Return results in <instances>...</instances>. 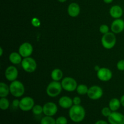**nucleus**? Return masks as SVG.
Here are the masks:
<instances>
[{
  "label": "nucleus",
  "instance_id": "nucleus-30",
  "mask_svg": "<svg viewBox=\"0 0 124 124\" xmlns=\"http://www.w3.org/2000/svg\"><path fill=\"white\" fill-rule=\"evenodd\" d=\"M117 69L120 71H124V59H121L117 62Z\"/></svg>",
  "mask_w": 124,
  "mask_h": 124
},
{
  "label": "nucleus",
  "instance_id": "nucleus-27",
  "mask_svg": "<svg viewBox=\"0 0 124 124\" xmlns=\"http://www.w3.org/2000/svg\"><path fill=\"white\" fill-rule=\"evenodd\" d=\"M56 124H67L68 120L65 116H59L56 119Z\"/></svg>",
  "mask_w": 124,
  "mask_h": 124
},
{
  "label": "nucleus",
  "instance_id": "nucleus-8",
  "mask_svg": "<svg viewBox=\"0 0 124 124\" xmlns=\"http://www.w3.org/2000/svg\"><path fill=\"white\" fill-rule=\"evenodd\" d=\"M87 96L92 100H98L103 96V90L98 85H93L88 89Z\"/></svg>",
  "mask_w": 124,
  "mask_h": 124
},
{
  "label": "nucleus",
  "instance_id": "nucleus-36",
  "mask_svg": "<svg viewBox=\"0 0 124 124\" xmlns=\"http://www.w3.org/2000/svg\"><path fill=\"white\" fill-rule=\"evenodd\" d=\"M100 69H101V68L99 67L98 66V65H96V66L94 67V70H95L96 71H98V70H99Z\"/></svg>",
  "mask_w": 124,
  "mask_h": 124
},
{
  "label": "nucleus",
  "instance_id": "nucleus-34",
  "mask_svg": "<svg viewBox=\"0 0 124 124\" xmlns=\"http://www.w3.org/2000/svg\"><path fill=\"white\" fill-rule=\"evenodd\" d=\"M120 101H121V105H122V106H123L124 107V94L123 96H122V97L121 98V99H120Z\"/></svg>",
  "mask_w": 124,
  "mask_h": 124
},
{
  "label": "nucleus",
  "instance_id": "nucleus-23",
  "mask_svg": "<svg viewBox=\"0 0 124 124\" xmlns=\"http://www.w3.org/2000/svg\"><path fill=\"white\" fill-rule=\"evenodd\" d=\"M41 124H56V119H54L53 116H45L41 120Z\"/></svg>",
  "mask_w": 124,
  "mask_h": 124
},
{
  "label": "nucleus",
  "instance_id": "nucleus-12",
  "mask_svg": "<svg viewBox=\"0 0 124 124\" xmlns=\"http://www.w3.org/2000/svg\"><path fill=\"white\" fill-rule=\"evenodd\" d=\"M110 124H124V115L117 111H112L108 117Z\"/></svg>",
  "mask_w": 124,
  "mask_h": 124
},
{
  "label": "nucleus",
  "instance_id": "nucleus-29",
  "mask_svg": "<svg viewBox=\"0 0 124 124\" xmlns=\"http://www.w3.org/2000/svg\"><path fill=\"white\" fill-rule=\"evenodd\" d=\"M31 23L32 24V25L35 27H38L41 25V21H40L39 19L38 18H33L31 20Z\"/></svg>",
  "mask_w": 124,
  "mask_h": 124
},
{
  "label": "nucleus",
  "instance_id": "nucleus-14",
  "mask_svg": "<svg viewBox=\"0 0 124 124\" xmlns=\"http://www.w3.org/2000/svg\"><path fill=\"white\" fill-rule=\"evenodd\" d=\"M111 30L115 34H119L124 30V21L123 19H115L111 24Z\"/></svg>",
  "mask_w": 124,
  "mask_h": 124
},
{
  "label": "nucleus",
  "instance_id": "nucleus-7",
  "mask_svg": "<svg viewBox=\"0 0 124 124\" xmlns=\"http://www.w3.org/2000/svg\"><path fill=\"white\" fill-rule=\"evenodd\" d=\"M34 105V99L31 97L25 96L20 100L19 108L23 111H29L32 110Z\"/></svg>",
  "mask_w": 124,
  "mask_h": 124
},
{
  "label": "nucleus",
  "instance_id": "nucleus-33",
  "mask_svg": "<svg viewBox=\"0 0 124 124\" xmlns=\"http://www.w3.org/2000/svg\"><path fill=\"white\" fill-rule=\"evenodd\" d=\"M94 124H109L107 121H104V120H99L96 121Z\"/></svg>",
  "mask_w": 124,
  "mask_h": 124
},
{
  "label": "nucleus",
  "instance_id": "nucleus-4",
  "mask_svg": "<svg viewBox=\"0 0 124 124\" xmlns=\"http://www.w3.org/2000/svg\"><path fill=\"white\" fill-rule=\"evenodd\" d=\"M101 43L104 48L110 50L113 48L116 44V38L113 32H108L104 34L101 39Z\"/></svg>",
  "mask_w": 124,
  "mask_h": 124
},
{
  "label": "nucleus",
  "instance_id": "nucleus-6",
  "mask_svg": "<svg viewBox=\"0 0 124 124\" xmlns=\"http://www.w3.org/2000/svg\"><path fill=\"white\" fill-rule=\"evenodd\" d=\"M61 85L64 90L69 92H74L76 90L78 84L76 80L71 77H65L62 79Z\"/></svg>",
  "mask_w": 124,
  "mask_h": 124
},
{
  "label": "nucleus",
  "instance_id": "nucleus-24",
  "mask_svg": "<svg viewBox=\"0 0 124 124\" xmlns=\"http://www.w3.org/2000/svg\"><path fill=\"white\" fill-rule=\"evenodd\" d=\"M10 102L6 98H1L0 99V108L2 110H6L9 108Z\"/></svg>",
  "mask_w": 124,
  "mask_h": 124
},
{
  "label": "nucleus",
  "instance_id": "nucleus-35",
  "mask_svg": "<svg viewBox=\"0 0 124 124\" xmlns=\"http://www.w3.org/2000/svg\"><path fill=\"white\" fill-rule=\"evenodd\" d=\"M105 4H110L113 1V0H103Z\"/></svg>",
  "mask_w": 124,
  "mask_h": 124
},
{
  "label": "nucleus",
  "instance_id": "nucleus-13",
  "mask_svg": "<svg viewBox=\"0 0 124 124\" xmlns=\"http://www.w3.org/2000/svg\"><path fill=\"white\" fill-rule=\"evenodd\" d=\"M5 77L8 81H14L16 80L18 76V71L16 67L13 65L8 66L5 71Z\"/></svg>",
  "mask_w": 124,
  "mask_h": 124
},
{
  "label": "nucleus",
  "instance_id": "nucleus-22",
  "mask_svg": "<svg viewBox=\"0 0 124 124\" xmlns=\"http://www.w3.org/2000/svg\"><path fill=\"white\" fill-rule=\"evenodd\" d=\"M89 88L85 84H79L78 85L76 91L80 95H85L87 94Z\"/></svg>",
  "mask_w": 124,
  "mask_h": 124
},
{
  "label": "nucleus",
  "instance_id": "nucleus-2",
  "mask_svg": "<svg viewBox=\"0 0 124 124\" xmlns=\"http://www.w3.org/2000/svg\"><path fill=\"white\" fill-rule=\"evenodd\" d=\"M10 87V93L15 98H19L24 95L25 93V87L21 81L15 80L11 82Z\"/></svg>",
  "mask_w": 124,
  "mask_h": 124
},
{
  "label": "nucleus",
  "instance_id": "nucleus-15",
  "mask_svg": "<svg viewBox=\"0 0 124 124\" xmlns=\"http://www.w3.org/2000/svg\"><path fill=\"white\" fill-rule=\"evenodd\" d=\"M80 12H81L80 6H79L78 4L76 2H72L68 7V14L70 16L73 17V18L77 17L79 15Z\"/></svg>",
  "mask_w": 124,
  "mask_h": 124
},
{
  "label": "nucleus",
  "instance_id": "nucleus-3",
  "mask_svg": "<svg viewBox=\"0 0 124 124\" xmlns=\"http://www.w3.org/2000/svg\"><path fill=\"white\" fill-rule=\"evenodd\" d=\"M62 87L61 82L59 81H53L48 84L46 88V93L51 98H55L61 93Z\"/></svg>",
  "mask_w": 124,
  "mask_h": 124
},
{
  "label": "nucleus",
  "instance_id": "nucleus-20",
  "mask_svg": "<svg viewBox=\"0 0 124 124\" xmlns=\"http://www.w3.org/2000/svg\"><path fill=\"white\" fill-rule=\"evenodd\" d=\"M109 108L112 111H117L121 107V101L117 98H113L109 102Z\"/></svg>",
  "mask_w": 124,
  "mask_h": 124
},
{
  "label": "nucleus",
  "instance_id": "nucleus-18",
  "mask_svg": "<svg viewBox=\"0 0 124 124\" xmlns=\"http://www.w3.org/2000/svg\"><path fill=\"white\" fill-rule=\"evenodd\" d=\"M9 61L14 65H18L21 63L22 56L19 52H12L9 55Z\"/></svg>",
  "mask_w": 124,
  "mask_h": 124
},
{
  "label": "nucleus",
  "instance_id": "nucleus-28",
  "mask_svg": "<svg viewBox=\"0 0 124 124\" xmlns=\"http://www.w3.org/2000/svg\"><path fill=\"white\" fill-rule=\"evenodd\" d=\"M99 31L102 34H103V35L106 34L107 33L109 32L108 26L106 25V24H102V25H101L99 27Z\"/></svg>",
  "mask_w": 124,
  "mask_h": 124
},
{
  "label": "nucleus",
  "instance_id": "nucleus-31",
  "mask_svg": "<svg viewBox=\"0 0 124 124\" xmlns=\"http://www.w3.org/2000/svg\"><path fill=\"white\" fill-rule=\"evenodd\" d=\"M73 105H81V99L80 97L75 96L73 99Z\"/></svg>",
  "mask_w": 124,
  "mask_h": 124
},
{
  "label": "nucleus",
  "instance_id": "nucleus-21",
  "mask_svg": "<svg viewBox=\"0 0 124 124\" xmlns=\"http://www.w3.org/2000/svg\"><path fill=\"white\" fill-rule=\"evenodd\" d=\"M10 93V87L5 82H0V97L6 98Z\"/></svg>",
  "mask_w": 124,
  "mask_h": 124
},
{
  "label": "nucleus",
  "instance_id": "nucleus-16",
  "mask_svg": "<svg viewBox=\"0 0 124 124\" xmlns=\"http://www.w3.org/2000/svg\"><path fill=\"white\" fill-rule=\"evenodd\" d=\"M58 103H59V106L64 109L70 108L73 105V99L67 96H64L60 98Z\"/></svg>",
  "mask_w": 124,
  "mask_h": 124
},
{
  "label": "nucleus",
  "instance_id": "nucleus-5",
  "mask_svg": "<svg viewBox=\"0 0 124 124\" xmlns=\"http://www.w3.org/2000/svg\"><path fill=\"white\" fill-rule=\"evenodd\" d=\"M21 66L23 70L27 73H33L37 68L36 62L31 57L24 58L21 62Z\"/></svg>",
  "mask_w": 124,
  "mask_h": 124
},
{
  "label": "nucleus",
  "instance_id": "nucleus-11",
  "mask_svg": "<svg viewBox=\"0 0 124 124\" xmlns=\"http://www.w3.org/2000/svg\"><path fill=\"white\" fill-rule=\"evenodd\" d=\"M58 111L56 104L52 102L46 103L43 106V113L46 116H53L57 113Z\"/></svg>",
  "mask_w": 124,
  "mask_h": 124
},
{
  "label": "nucleus",
  "instance_id": "nucleus-10",
  "mask_svg": "<svg viewBox=\"0 0 124 124\" xmlns=\"http://www.w3.org/2000/svg\"><path fill=\"white\" fill-rule=\"evenodd\" d=\"M33 52V48L32 45L27 42L22 44L19 47L18 52L23 58L30 57Z\"/></svg>",
  "mask_w": 124,
  "mask_h": 124
},
{
  "label": "nucleus",
  "instance_id": "nucleus-38",
  "mask_svg": "<svg viewBox=\"0 0 124 124\" xmlns=\"http://www.w3.org/2000/svg\"><path fill=\"white\" fill-rule=\"evenodd\" d=\"M58 1H59V2H62V3H63V2H66L67 0H58Z\"/></svg>",
  "mask_w": 124,
  "mask_h": 124
},
{
  "label": "nucleus",
  "instance_id": "nucleus-17",
  "mask_svg": "<svg viewBox=\"0 0 124 124\" xmlns=\"http://www.w3.org/2000/svg\"><path fill=\"white\" fill-rule=\"evenodd\" d=\"M109 13L112 18L115 19H118L121 18L123 15V10L120 6L115 5L110 8Z\"/></svg>",
  "mask_w": 124,
  "mask_h": 124
},
{
  "label": "nucleus",
  "instance_id": "nucleus-19",
  "mask_svg": "<svg viewBox=\"0 0 124 124\" xmlns=\"http://www.w3.org/2000/svg\"><path fill=\"white\" fill-rule=\"evenodd\" d=\"M63 71L59 69H55L51 73V78L53 81H59L63 78Z\"/></svg>",
  "mask_w": 124,
  "mask_h": 124
},
{
  "label": "nucleus",
  "instance_id": "nucleus-32",
  "mask_svg": "<svg viewBox=\"0 0 124 124\" xmlns=\"http://www.w3.org/2000/svg\"><path fill=\"white\" fill-rule=\"evenodd\" d=\"M19 103H20V101H19L18 99H14L12 102V105L13 107L18 108L19 106Z\"/></svg>",
  "mask_w": 124,
  "mask_h": 124
},
{
  "label": "nucleus",
  "instance_id": "nucleus-26",
  "mask_svg": "<svg viewBox=\"0 0 124 124\" xmlns=\"http://www.w3.org/2000/svg\"><path fill=\"white\" fill-rule=\"evenodd\" d=\"M112 113V111L111 110V109L109 107H104L101 110V113L104 117H108L111 113Z\"/></svg>",
  "mask_w": 124,
  "mask_h": 124
},
{
  "label": "nucleus",
  "instance_id": "nucleus-37",
  "mask_svg": "<svg viewBox=\"0 0 124 124\" xmlns=\"http://www.w3.org/2000/svg\"><path fill=\"white\" fill-rule=\"evenodd\" d=\"M2 54H3V49H2V47H0V56H2Z\"/></svg>",
  "mask_w": 124,
  "mask_h": 124
},
{
  "label": "nucleus",
  "instance_id": "nucleus-9",
  "mask_svg": "<svg viewBox=\"0 0 124 124\" xmlns=\"http://www.w3.org/2000/svg\"><path fill=\"white\" fill-rule=\"evenodd\" d=\"M112 71L106 67H101L97 71V77L100 81L107 82L112 78Z\"/></svg>",
  "mask_w": 124,
  "mask_h": 124
},
{
  "label": "nucleus",
  "instance_id": "nucleus-1",
  "mask_svg": "<svg viewBox=\"0 0 124 124\" xmlns=\"http://www.w3.org/2000/svg\"><path fill=\"white\" fill-rule=\"evenodd\" d=\"M69 117L74 122L79 123L84 119L85 110L81 105H73L69 110Z\"/></svg>",
  "mask_w": 124,
  "mask_h": 124
},
{
  "label": "nucleus",
  "instance_id": "nucleus-25",
  "mask_svg": "<svg viewBox=\"0 0 124 124\" xmlns=\"http://www.w3.org/2000/svg\"><path fill=\"white\" fill-rule=\"evenodd\" d=\"M31 111L35 115H41L43 113V106H41V105H35Z\"/></svg>",
  "mask_w": 124,
  "mask_h": 124
}]
</instances>
